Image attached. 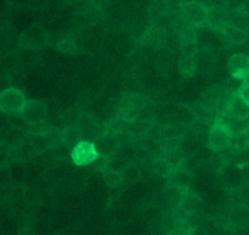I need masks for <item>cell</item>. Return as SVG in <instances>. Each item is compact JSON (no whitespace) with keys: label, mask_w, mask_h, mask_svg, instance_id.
Returning <instances> with one entry per match:
<instances>
[{"label":"cell","mask_w":249,"mask_h":235,"mask_svg":"<svg viewBox=\"0 0 249 235\" xmlns=\"http://www.w3.org/2000/svg\"><path fill=\"white\" fill-rule=\"evenodd\" d=\"M182 19L186 26L194 28L202 27L204 23H208L209 9L199 1H192L182 6Z\"/></svg>","instance_id":"5"},{"label":"cell","mask_w":249,"mask_h":235,"mask_svg":"<svg viewBox=\"0 0 249 235\" xmlns=\"http://www.w3.org/2000/svg\"><path fill=\"white\" fill-rule=\"evenodd\" d=\"M147 102V100L138 97V95H130V97L124 98L117 106V117L129 122V123L145 121L147 119L145 117V112L150 111Z\"/></svg>","instance_id":"1"},{"label":"cell","mask_w":249,"mask_h":235,"mask_svg":"<svg viewBox=\"0 0 249 235\" xmlns=\"http://www.w3.org/2000/svg\"><path fill=\"white\" fill-rule=\"evenodd\" d=\"M164 158H167L175 168H182V163H184L185 158L184 155H182L181 150L179 148L177 149H172V150H167L164 151Z\"/></svg>","instance_id":"22"},{"label":"cell","mask_w":249,"mask_h":235,"mask_svg":"<svg viewBox=\"0 0 249 235\" xmlns=\"http://www.w3.org/2000/svg\"><path fill=\"white\" fill-rule=\"evenodd\" d=\"M233 141V133L228 126L214 122L208 134V145L215 153H221L231 148Z\"/></svg>","instance_id":"3"},{"label":"cell","mask_w":249,"mask_h":235,"mask_svg":"<svg viewBox=\"0 0 249 235\" xmlns=\"http://www.w3.org/2000/svg\"><path fill=\"white\" fill-rule=\"evenodd\" d=\"M221 34H223V39H225L228 43H230L231 45H236V44L243 43L247 38V34L243 28L235 26L232 23H228L224 26V28L221 29Z\"/></svg>","instance_id":"11"},{"label":"cell","mask_w":249,"mask_h":235,"mask_svg":"<svg viewBox=\"0 0 249 235\" xmlns=\"http://www.w3.org/2000/svg\"><path fill=\"white\" fill-rule=\"evenodd\" d=\"M49 40V34L45 29L39 24H33L29 27L23 34H22L21 39V45L27 49H39L48 43Z\"/></svg>","instance_id":"8"},{"label":"cell","mask_w":249,"mask_h":235,"mask_svg":"<svg viewBox=\"0 0 249 235\" xmlns=\"http://www.w3.org/2000/svg\"><path fill=\"white\" fill-rule=\"evenodd\" d=\"M104 179L111 188H117L122 184L124 178L122 172H119V171L106 168V170L104 171Z\"/></svg>","instance_id":"21"},{"label":"cell","mask_w":249,"mask_h":235,"mask_svg":"<svg viewBox=\"0 0 249 235\" xmlns=\"http://www.w3.org/2000/svg\"><path fill=\"white\" fill-rule=\"evenodd\" d=\"M201 205H202V201L197 195L187 192L185 193L181 204H180V206L178 207V209H180L181 211L186 212V214L189 215H194V214H198V211L201 210Z\"/></svg>","instance_id":"14"},{"label":"cell","mask_w":249,"mask_h":235,"mask_svg":"<svg viewBox=\"0 0 249 235\" xmlns=\"http://www.w3.org/2000/svg\"><path fill=\"white\" fill-rule=\"evenodd\" d=\"M75 126L80 129L84 138L87 136H90V134H94L97 132V124L95 122V119L87 116V115H83V116L78 117L77 122H75Z\"/></svg>","instance_id":"20"},{"label":"cell","mask_w":249,"mask_h":235,"mask_svg":"<svg viewBox=\"0 0 249 235\" xmlns=\"http://www.w3.org/2000/svg\"><path fill=\"white\" fill-rule=\"evenodd\" d=\"M180 46H181L182 55L196 56L198 50H197V34L194 27L185 24L180 34Z\"/></svg>","instance_id":"10"},{"label":"cell","mask_w":249,"mask_h":235,"mask_svg":"<svg viewBox=\"0 0 249 235\" xmlns=\"http://www.w3.org/2000/svg\"><path fill=\"white\" fill-rule=\"evenodd\" d=\"M237 202H240L241 205L249 209V187H247V185H241L237 189Z\"/></svg>","instance_id":"24"},{"label":"cell","mask_w":249,"mask_h":235,"mask_svg":"<svg viewBox=\"0 0 249 235\" xmlns=\"http://www.w3.org/2000/svg\"><path fill=\"white\" fill-rule=\"evenodd\" d=\"M164 195H165V199H167L168 204L172 206V209H178L180 206L182 201V197H184L185 193L182 192L181 189L177 188L175 185H172L168 183L167 188L164 190Z\"/></svg>","instance_id":"18"},{"label":"cell","mask_w":249,"mask_h":235,"mask_svg":"<svg viewBox=\"0 0 249 235\" xmlns=\"http://www.w3.org/2000/svg\"><path fill=\"white\" fill-rule=\"evenodd\" d=\"M27 143L36 151H44L46 149L51 148L50 139L48 138V136L44 132H32L29 134Z\"/></svg>","instance_id":"15"},{"label":"cell","mask_w":249,"mask_h":235,"mask_svg":"<svg viewBox=\"0 0 249 235\" xmlns=\"http://www.w3.org/2000/svg\"><path fill=\"white\" fill-rule=\"evenodd\" d=\"M179 70L185 77H192L198 70V61L196 56L182 55L179 61Z\"/></svg>","instance_id":"16"},{"label":"cell","mask_w":249,"mask_h":235,"mask_svg":"<svg viewBox=\"0 0 249 235\" xmlns=\"http://www.w3.org/2000/svg\"><path fill=\"white\" fill-rule=\"evenodd\" d=\"M191 235H207V233L203 227H196L191 231Z\"/></svg>","instance_id":"28"},{"label":"cell","mask_w":249,"mask_h":235,"mask_svg":"<svg viewBox=\"0 0 249 235\" xmlns=\"http://www.w3.org/2000/svg\"><path fill=\"white\" fill-rule=\"evenodd\" d=\"M27 101L23 93L17 88H7L0 94V110L7 115H21Z\"/></svg>","instance_id":"2"},{"label":"cell","mask_w":249,"mask_h":235,"mask_svg":"<svg viewBox=\"0 0 249 235\" xmlns=\"http://www.w3.org/2000/svg\"><path fill=\"white\" fill-rule=\"evenodd\" d=\"M153 172L160 177H170L177 168L164 157L156 158L152 163Z\"/></svg>","instance_id":"19"},{"label":"cell","mask_w":249,"mask_h":235,"mask_svg":"<svg viewBox=\"0 0 249 235\" xmlns=\"http://www.w3.org/2000/svg\"><path fill=\"white\" fill-rule=\"evenodd\" d=\"M228 71L231 77L241 82L249 80V56L243 53L233 54L228 61Z\"/></svg>","instance_id":"9"},{"label":"cell","mask_w":249,"mask_h":235,"mask_svg":"<svg viewBox=\"0 0 249 235\" xmlns=\"http://www.w3.org/2000/svg\"><path fill=\"white\" fill-rule=\"evenodd\" d=\"M167 235H191L190 231H184V229H177L174 228L172 232H169Z\"/></svg>","instance_id":"27"},{"label":"cell","mask_w":249,"mask_h":235,"mask_svg":"<svg viewBox=\"0 0 249 235\" xmlns=\"http://www.w3.org/2000/svg\"><path fill=\"white\" fill-rule=\"evenodd\" d=\"M57 49L62 54L67 55H74L78 54V46L72 38H65L57 43Z\"/></svg>","instance_id":"23"},{"label":"cell","mask_w":249,"mask_h":235,"mask_svg":"<svg viewBox=\"0 0 249 235\" xmlns=\"http://www.w3.org/2000/svg\"><path fill=\"white\" fill-rule=\"evenodd\" d=\"M19 116L29 126H40L46 118V107L41 101L29 100Z\"/></svg>","instance_id":"7"},{"label":"cell","mask_w":249,"mask_h":235,"mask_svg":"<svg viewBox=\"0 0 249 235\" xmlns=\"http://www.w3.org/2000/svg\"><path fill=\"white\" fill-rule=\"evenodd\" d=\"M237 95L246 104L249 105V80H246V82L242 83L240 89L237 90Z\"/></svg>","instance_id":"25"},{"label":"cell","mask_w":249,"mask_h":235,"mask_svg":"<svg viewBox=\"0 0 249 235\" xmlns=\"http://www.w3.org/2000/svg\"><path fill=\"white\" fill-rule=\"evenodd\" d=\"M95 146L99 151L100 157L108 158L111 156L116 155L121 148V139L119 134L107 129L105 133L99 134L94 140Z\"/></svg>","instance_id":"6"},{"label":"cell","mask_w":249,"mask_h":235,"mask_svg":"<svg viewBox=\"0 0 249 235\" xmlns=\"http://www.w3.org/2000/svg\"><path fill=\"white\" fill-rule=\"evenodd\" d=\"M241 173H242V185L249 187V163H245L241 167Z\"/></svg>","instance_id":"26"},{"label":"cell","mask_w":249,"mask_h":235,"mask_svg":"<svg viewBox=\"0 0 249 235\" xmlns=\"http://www.w3.org/2000/svg\"><path fill=\"white\" fill-rule=\"evenodd\" d=\"M100 155L94 141L82 140L71 150V158L77 166L84 167L99 160Z\"/></svg>","instance_id":"4"},{"label":"cell","mask_w":249,"mask_h":235,"mask_svg":"<svg viewBox=\"0 0 249 235\" xmlns=\"http://www.w3.org/2000/svg\"><path fill=\"white\" fill-rule=\"evenodd\" d=\"M191 175L185 168H177L172 176L169 177V184L175 185L181 189L184 193L190 192V184H191Z\"/></svg>","instance_id":"12"},{"label":"cell","mask_w":249,"mask_h":235,"mask_svg":"<svg viewBox=\"0 0 249 235\" xmlns=\"http://www.w3.org/2000/svg\"><path fill=\"white\" fill-rule=\"evenodd\" d=\"M82 140H84V137L77 126H70L62 131V145L66 148L73 149Z\"/></svg>","instance_id":"13"},{"label":"cell","mask_w":249,"mask_h":235,"mask_svg":"<svg viewBox=\"0 0 249 235\" xmlns=\"http://www.w3.org/2000/svg\"><path fill=\"white\" fill-rule=\"evenodd\" d=\"M192 112H194L195 115V118L199 119V121L204 122V123L209 124L214 121H215V111H213L212 109H209L208 106H206L204 104H202L201 101L197 102L196 105L194 106V109H192Z\"/></svg>","instance_id":"17"}]
</instances>
